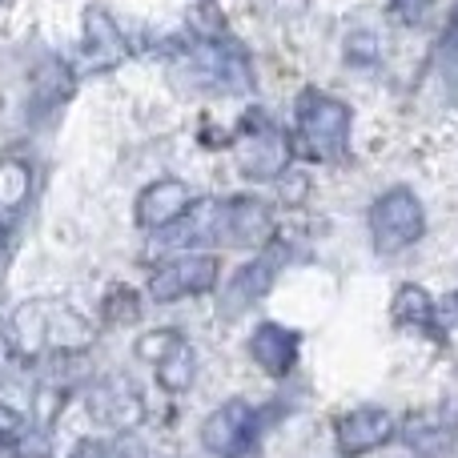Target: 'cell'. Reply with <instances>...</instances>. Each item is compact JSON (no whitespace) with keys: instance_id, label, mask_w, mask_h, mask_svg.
Masks as SVG:
<instances>
[{"instance_id":"cell-1","label":"cell","mask_w":458,"mask_h":458,"mask_svg":"<svg viewBox=\"0 0 458 458\" xmlns=\"http://www.w3.org/2000/svg\"><path fill=\"white\" fill-rule=\"evenodd\" d=\"M93 326L69 310L64 301H48V298H32L21 301L13 314L4 318V350L8 358L32 366L40 358H64V354H81L93 342Z\"/></svg>"},{"instance_id":"cell-2","label":"cell","mask_w":458,"mask_h":458,"mask_svg":"<svg viewBox=\"0 0 458 458\" xmlns=\"http://www.w3.org/2000/svg\"><path fill=\"white\" fill-rule=\"evenodd\" d=\"M350 105L342 97L306 85L293 97V141L310 161H338L350 149Z\"/></svg>"},{"instance_id":"cell-3","label":"cell","mask_w":458,"mask_h":458,"mask_svg":"<svg viewBox=\"0 0 458 458\" xmlns=\"http://www.w3.org/2000/svg\"><path fill=\"white\" fill-rule=\"evenodd\" d=\"M366 222H370L374 250L382 258H390V253H403L414 242H422V233H427V209H422L414 190L394 185V190H386L382 198L370 201V217Z\"/></svg>"},{"instance_id":"cell-4","label":"cell","mask_w":458,"mask_h":458,"mask_svg":"<svg viewBox=\"0 0 458 458\" xmlns=\"http://www.w3.org/2000/svg\"><path fill=\"white\" fill-rule=\"evenodd\" d=\"M293 149L290 137L277 129V121L266 109H250L237 125V169L250 182H274L285 174Z\"/></svg>"},{"instance_id":"cell-5","label":"cell","mask_w":458,"mask_h":458,"mask_svg":"<svg viewBox=\"0 0 458 458\" xmlns=\"http://www.w3.org/2000/svg\"><path fill=\"white\" fill-rule=\"evenodd\" d=\"M266 430V414L245 398H229L201 422V446L217 458H253Z\"/></svg>"},{"instance_id":"cell-6","label":"cell","mask_w":458,"mask_h":458,"mask_svg":"<svg viewBox=\"0 0 458 458\" xmlns=\"http://www.w3.org/2000/svg\"><path fill=\"white\" fill-rule=\"evenodd\" d=\"M133 354L141 358L145 366H153V374H157L165 394H185V390L193 386V378H198V354H193V346L185 342V334L174 330V326L145 330L141 338H137Z\"/></svg>"},{"instance_id":"cell-7","label":"cell","mask_w":458,"mask_h":458,"mask_svg":"<svg viewBox=\"0 0 458 458\" xmlns=\"http://www.w3.org/2000/svg\"><path fill=\"white\" fill-rule=\"evenodd\" d=\"M85 414L113 435H133L145 422V394L125 374H101L85 386Z\"/></svg>"},{"instance_id":"cell-8","label":"cell","mask_w":458,"mask_h":458,"mask_svg":"<svg viewBox=\"0 0 458 458\" xmlns=\"http://www.w3.org/2000/svg\"><path fill=\"white\" fill-rule=\"evenodd\" d=\"M185 64L190 77L201 89H217V93H250L253 89V69L250 56L237 40H198L193 48H185Z\"/></svg>"},{"instance_id":"cell-9","label":"cell","mask_w":458,"mask_h":458,"mask_svg":"<svg viewBox=\"0 0 458 458\" xmlns=\"http://www.w3.org/2000/svg\"><path fill=\"white\" fill-rule=\"evenodd\" d=\"M129 56V45L121 37L117 21L105 13L101 4L85 8V24H81V61H77V77H97V72L117 69Z\"/></svg>"},{"instance_id":"cell-10","label":"cell","mask_w":458,"mask_h":458,"mask_svg":"<svg viewBox=\"0 0 458 458\" xmlns=\"http://www.w3.org/2000/svg\"><path fill=\"white\" fill-rule=\"evenodd\" d=\"M217 285V258L214 253H185L165 266L153 269L149 277V298L153 301H182L209 293Z\"/></svg>"},{"instance_id":"cell-11","label":"cell","mask_w":458,"mask_h":458,"mask_svg":"<svg viewBox=\"0 0 458 458\" xmlns=\"http://www.w3.org/2000/svg\"><path fill=\"white\" fill-rule=\"evenodd\" d=\"M398 435V419L382 406H354L334 419V446L342 458H362Z\"/></svg>"},{"instance_id":"cell-12","label":"cell","mask_w":458,"mask_h":458,"mask_svg":"<svg viewBox=\"0 0 458 458\" xmlns=\"http://www.w3.org/2000/svg\"><path fill=\"white\" fill-rule=\"evenodd\" d=\"M217 242L266 250L274 242V209L261 198H229L217 206Z\"/></svg>"},{"instance_id":"cell-13","label":"cell","mask_w":458,"mask_h":458,"mask_svg":"<svg viewBox=\"0 0 458 458\" xmlns=\"http://www.w3.org/2000/svg\"><path fill=\"white\" fill-rule=\"evenodd\" d=\"M282 261H285V253L282 250L274 253V242H269L253 261H245V266L225 282V293H222L225 314H242V310L258 306V301L274 290V277H277V269H282Z\"/></svg>"},{"instance_id":"cell-14","label":"cell","mask_w":458,"mask_h":458,"mask_svg":"<svg viewBox=\"0 0 458 458\" xmlns=\"http://www.w3.org/2000/svg\"><path fill=\"white\" fill-rule=\"evenodd\" d=\"M193 206V193L185 182H177V177H157V182H149L141 193H137V225L141 229H153V233H161V229L177 225L185 214H190Z\"/></svg>"},{"instance_id":"cell-15","label":"cell","mask_w":458,"mask_h":458,"mask_svg":"<svg viewBox=\"0 0 458 458\" xmlns=\"http://www.w3.org/2000/svg\"><path fill=\"white\" fill-rule=\"evenodd\" d=\"M77 89V72H72L69 61L61 56H40L37 69L29 77V117L45 121L48 113H56Z\"/></svg>"},{"instance_id":"cell-16","label":"cell","mask_w":458,"mask_h":458,"mask_svg":"<svg viewBox=\"0 0 458 458\" xmlns=\"http://www.w3.org/2000/svg\"><path fill=\"white\" fill-rule=\"evenodd\" d=\"M32 201V165L24 153L8 149L0 157V242L16 233V222L24 217Z\"/></svg>"},{"instance_id":"cell-17","label":"cell","mask_w":458,"mask_h":458,"mask_svg":"<svg viewBox=\"0 0 458 458\" xmlns=\"http://www.w3.org/2000/svg\"><path fill=\"white\" fill-rule=\"evenodd\" d=\"M301 354V338L298 330L282 322H261L258 330L250 334V358L269 374V378H285V374L298 366Z\"/></svg>"},{"instance_id":"cell-18","label":"cell","mask_w":458,"mask_h":458,"mask_svg":"<svg viewBox=\"0 0 458 458\" xmlns=\"http://www.w3.org/2000/svg\"><path fill=\"white\" fill-rule=\"evenodd\" d=\"M394 322L398 326H406V330H419V334H427V338H435V342H443V318H438V306H435V298H430L422 285H403V290L394 293Z\"/></svg>"},{"instance_id":"cell-19","label":"cell","mask_w":458,"mask_h":458,"mask_svg":"<svg viewBox=\"0 0 458 458\" xmlns=\"http://www.w3.org/2000/svg\"><path fill=\"white\" fill-rule=\"evenodd\" d=\"M403 443L419 458H446L454 443V427L438 422V414H411L403 422Z\"/></svg>"},{"instance_id":"cell-20","label":"cell","mask_w":458,"mask_h":458,"mask_svg":"<svg viewBox=\"0 0 458 458\" xmlns=\"http://www.w3.org/2000/svg\"><path fill=\"white\" fill-rule=\"evenodd\" d=\"M137 310H141V298H137V290H129V285H113V290L105 293V318H109L113 326L137 322Z\"/></svg>"},{"instance_id":"cell-21","label":"cell","mask_w":458,"mask_h":458,"mask_svg":"<svg viewBox=\"0 0 458 458\" xmlns=\"http://www.w3.org/2000/svg\"><path fill=\"white\" fill-rule=\"evenodd\" d=\"M190 29L198 32V40H225L229 37L225 16L217 13L214 4H193L190 8Z\"/></svg>"},{"instance_id":"cell-22","label":"cell","mask_w":458,"mask_h":458,"mask_svg":"<svg viewBox=\"0 0 458 458\" xmlns=\"http://www.w3.org/2000/svg\"><path fill=\"white\" fill-rule=\"evenodd\" d=\"M438 69H443V77L458 89V4H454L451 21H446L443 40H438Z\"/></svg>"},{"instance_id":"cell-23","label":"cell","mask_w":458,"mask_h":458,"mask_svg":"<svg viewBox=\"0 0 458 458\" xmlns=\"http://www.w3.org/2000/svg\"><path fill=\"white\" fill-rule=\"evenodd\" d=\"M24 435H29V419H24L16 406L0 403V451H13V446H21Z\"/></svg>"},{"instance_id":"cell-24","label":"cell","mask_w":458,"mask_h":458,"mask_svg":"<svg viewBox=\"0 0 458 458\" xmlns=\"http://www.w3.org/2000/svg\"><path fill=\"white\" fill-rule=\"evenodd\" d=\"M378 48H382L378 32H354L346 45V56H350V64H374L378 61Z\"/></svg>"},{"instance_id":"cell-25","label":"cell","mask_w":458,"mask_h":458,"mask_svg":"<svg viewBox=\"0 0 458 458\" xmlns=\"http://www.w3.org/2000/svg\"><path fill=\"white\" fill-rule=\"evenodd\" d=\"M430 8H435V0H390V13H394L403 24H419V21H427Z\"/></svg>"},{"instance_id":"cell-26","label":"cell","mask_w":458,"mask_h":458,"mask_svg":"<svg viewBox=\"0 0 458 458\" xmlns=\"http://www.w3.org/2000/svg\"><path fill=\"white\" fill-rule=\"evenodd\" d=\"M69 458H113V446L105 438H77Z\"/></svg>"}]
</instances>
